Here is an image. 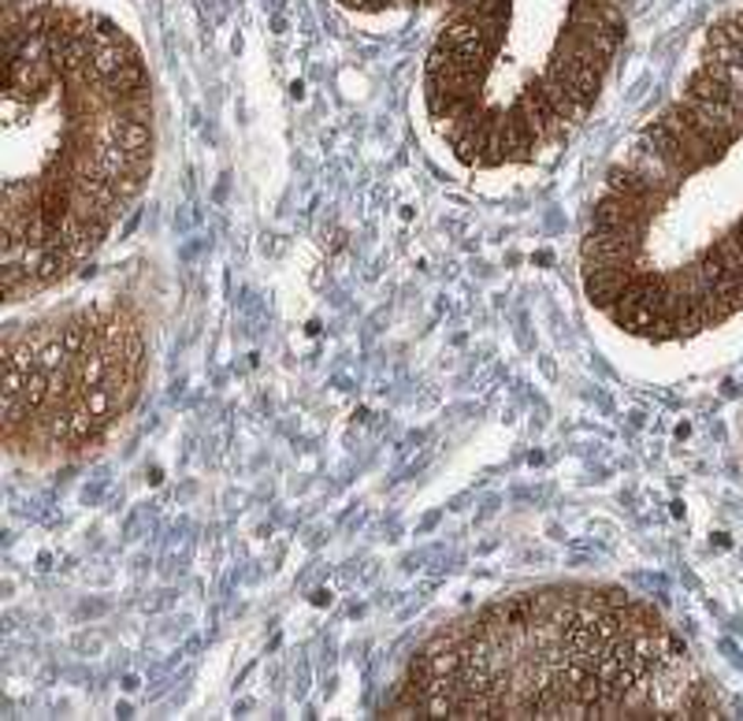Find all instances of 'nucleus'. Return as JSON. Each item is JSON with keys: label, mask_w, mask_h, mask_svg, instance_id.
Here are the masks:
<instances>
[{"label": "nucleus", "mask_w": 743, "mask_h": 721, "mask_svg": "<svg viewBox=\"0 0 743 721\" xmlns=\"http://www.w3.org/2000/svg\"><path fill=\"white\" fill-rule=\"evenodd\" d=\"M146 328L100 301L4 335V443L26 458L86 450L135 402Z\"/></svg>", "instance_id": "7ed1b4c3"}, {"label": "nucleus", "mask_w": 743, "mask_h": 721, "mask_svg": "<svg viewBox=\"0 0 743 721\" xmlns=\"http://www.w3.org/2000/svg\"><path fill=\"white\" fill-rule=\"evenodd\" d=\"M684 647L617 592H532L446 628L413 658L391 714L680 718ZM688 688V685H684Z\"/></svg>", "instance_id": "f03ea898"}, {"label": "nucleus", "mask_w": 743, "mask_h": 721, "mask_svg": "<svg viewBox=\"0 0 743 721\" xmlns=\"http://www.w3.org/2000/svg\"><path fill=\"white\" fill-rule=\"evenodd\" d=\"M8 83L38 89L56 127L4 116V298L71 272L112 235L152 160L149 78L108 19L53 0H4Z\"/></svg>", "instance_id": "f257e3e1"}]
</instances>
